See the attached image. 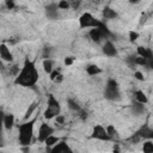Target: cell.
Wrapping results in <instances>:
<instances>
[{
  "mask_svg": "<svg viewBox=\"0 0 153 153\" xmlns=\"http://www.w3.org/2000/svg\"><path fill=\"white\" fill-rule=\"evenodd\" d=\"M56 123L57 124H63L65 123V117L62 115H57L56 116Z\"/></svg>",
  "mask_w": 153,
  "mask_h": 153,
  "instance_id": "f1b7e54d",
  "label": "cell"
},
{
  "mask_svg": "<svg viewBox=\"0 0 153 153\" xmlns=\"http://www.w3.org/2000/svg\"><path fill=\"white\" fill-rule=\"evenodd\" d=\"M131 109H133L134 114L140 115V114H142V112L145 111V105H143V104H140V103H137V102H135V103L131 105Z\"/></svg>",
  "mask_w": 153,
  "mask_h": 153,
  "instance_id": "ffe728a7",
  "label": "cell"
},
{
  "mask_svg": "<svg viewBox=\"0 0 153 153\" xmlns=\"http://www.w3.org/2000/svg\"><path fill=\"white\" fill-rule=\"evenodd\" d=\"M114 153H120V151H118V148L116 147V148H114Z\"/></svg>",
  "mask_w": 153,
  "mask_h": 153,
  "instance_id": "e575fe53",
  "label": "cell"
},
{
  "mask_svg": "<svg viewBox=\"0 0 153 153\" xmlns=\"http://www.w3.org/2000/svg\"><path fill=\"white\" fill-rule=\"evenodd\" d=\"M73 61H74L73 57H71V56H69V57H66V59H65V65H66V66H71V65L73 63Z\"/></svg>",
  "mask_w": 153,
  "mask_h": 153,
  "instance_id": "4dcf8cb0",
  "label": "cell"
},
{
  "mask_svg": "<svg viewBox=\"0 0 153 153\" xmlns=\"http://www.w3.org/2000/svg\"><path fill=\"white\" fill-rule=\"evenodd\" d=\"M103 53H104L106 56L112 57V56H116V55H117V49L115 48V45H114L112 42L108 41V42H105V44L103 45Z\"/></svg>",
  "mask_w": 153,
  "mask_h": 153,
  "instance_id": "ba28073f",
  "label": "cell"
},
{
  "mask_svg": "<svg viewBox=\"0 0 153 153\" xmlns=\"http://www.w3.org/2000/svg\"><path fill=\"white\" fill-rule=\"evenodd\" d=\"M0 57L5 61H12L13 56L6 44H0Z\"/></svg>",
  "mask_w": 153,
  "mask_h": 153,
  "instance_id": "9c48e42d",
  "label": "cell"
},
{
  "mask_svg": "<svg viewBox=\"0 0 153 153\" xmlns=\"http://www.w3.org/2000/svg\"><path fill=\"white\" fill-rule=\"evenodd\" d=\"M134 76H135V79H137V80H140V81H142V80L145 79L143 74H142L140 71H136V72L134 73Z\"/></svg>",
  "mask_w": 153,
  "mask_h": 153,
  "instance_id": "83f0119b",
  "label": "cell"
},
{
  "mask_svg": "<svg viewBox=\"0 0 153 153\" xmlns=\"http://www.w3.org/2000/svg\"><path fill=\"white\" fill-rule=\"evenodd\" d=\"M67 104H68V108L71 109V110H73V111H80V106H79V104L74 100V99H68L67 100Z\"/></svg>",
  "mask_w": 153,
  "mask_h": 153,
  "instance_id": "603a6c76",
  "label": "cell"
},
{
  "mask_svg": "<svg viewBox=\"0 0 153 153\" xmlns=\"http://www.w3.org/2000/svg\"><path fill=\"white\" fill-rule=\"evenodd\" d=\"M105 130H106V133H108V135L110 136V137H112L115 134H116V129H115V127L114 126H108L106 128H105Z\"/></svg>",
  "mask_w": 153,
  "mask_h": 153,
  "instance_id": "484cf974",
  "label": "cell"
},
{
  "mask_svg": "<svg viewBox=\"0 0 153 153\" xmlns=\"http://www.w3.org/2000/svg\"><path fill=\"white\" fill-rule=\"evenodd\" d=\"M0 114H1V112H0Z\"/></svg>",
  "mask_w": 153,
  "mask_h": 153,
  "instance_id": "8d00e7d4",
  "label": "cell"
},
{
  "mask_svg": "<svg viewBox=\"0 0 153 153\" xmlns=\"http://www.w3.org/2000/svg\"><path fill=\"white\" fill-rule=\"evenodd\" d=\"M50 153H74L66 142H57Z\"/></svg>",
  "mask_w": 153,
  "mask_h": 153,
  "instance_id": "52a82bcc",
  "label": "cell"
},
{
  "mask_svg": "<svg viewBox=\"0 0 153 153\" xmlns=\"http://www.w3.org/2000/svg\"><path fill=\"white\" fill-rule=\"evenodd\" d=\"M14 124V116L13 115H5L4 118H2V126L6 128V129H11Z\"/></svg>",
  "mask_w": 153,
  "mask_h": 153,
  "instance_id": "8fae6325",
  "label": "cell"
},
{
  "mask_svg": "<svg viewBox=\"0 0 153 153\" xmlns=\"http://www.w3.org/2000/svg\"><path fill=\"white\" fill-rule=\"evenodd\" d=\"M54 129L47 124V123H42L39 129H38V141L39 142H44L47 140V137H49L50 135H53Z\"/></svg>",
  "mask_w": 153,
  "mask_h": 153,
  "instance_id": "5b68a950",
  "label": "cell"
},
{
  "mask_svg": "<svg viewBox=\"0 0 153 153\" xmlns=\"http://www.w3.org/2000/svg\"><path fill=\"white\" fill-rule=\"evenodd\" d=\"M105 98L109 100H117L120 99V90L118 84L115 79H109L105 86Z\"/></svg>",
  "mask_w": 153,
  "mask_h": 153,
  "instance_id": "277c9868",
  "label": "cell"
},
{
  "mask_svg": "<svg viewBox=\"0 0 153 153\" xmlns=\"http://www.w3.org/2000/svg\"><path fill=\"white\" fill-rule=\"evenodd\" d=\"M47 16L50 19H55L57 17V4H50L47 7Z\"/></svg>",
  "mask_w": 153,
  "mask_h": 153,
  "instance_id": "7c38bea8",
  "label": "cell"
},
{
  "mask_svg": "<svg viewBox=\"0 0 153 153\" xmlns=\"http://www.w3.org/2000/svg\"><path fill=\"white\" fill-rule=\"evenodd\" d=\"M69 6H71V4L68 1H59L57 2V8H60V10H67V8H69Z\"/></svg>",
  "mask_w": 153,
  "mask_h": 153,
  "instance_id": "d4e9b609",
  "label": "cell"
},
{
  "mask_svg": "<svg viewBox=\"0 0 153 153\" xmlns=\"http://www.w3.org/2000/svg\"><path fill=\"white\" fill-rule=\"evenodd\" d=\"M14 6H16V4H14L12 0H7V1H6V7H7L8 10H12V8H14Z\"/></svg>",
  "mask_w": 153,
  "mask_h": 153,
  "instance_id": "f546056e",
  "label": "cell"
},
{
  "mask_svg": "<svg viewBox=\"0 0 153 153\" xmlns=\"http://www.w3.org/2000/svg\"><path fill=\"white\" fill-rule=\"evenodd\" d=\"M48 108L60 109V104H59V102L55 99V97L53 94H49V97H48Z\"/></svg>",
  "mask_w": 153,
  "mask_h": 153,
  "instance_id": "d6986e66",
  "label": "cell"
},
{
  "mask_svg": "<svg viewBox=\"0 0 153 153\" xmlns=\"http://www.w3.org/2000/svg\"><path fill=\"white\" fill-rule=\"evenodd\" d=\"M135 99H136V102L137 103H140V104H146L147 102H148V98H147V96L143 93V91H136L135 92Z\"/></svg>",
  "mask_w": 153,
  "mask_h": 153,
  "instance_id": "5bb4252c",
  "label": "cell"
},
{
  "mask_svg": "<svg viewBox=\"0 0 153 153\" xmlns=\"http://www.w3.org/2000/svg\"><path fill=\"white\" fill-rule=\"evenodd\" d=\"M2 118H4V115L0 114V131H1V128L4 127V126H2Z\"/></svg>",
  "mask_w": 153,
  "mask_h": 153,
  "instance_id": "836d02e7",
  "label": "cell"
},
{
  "mask_svg": "<svg viewBox=\"0 0 153 153\" xmlns=\"http://www.w3.org/2000/svg\"><path fill=\"white\" fill-rule=\"evenodd\" d=\"M38 80V72L35 67V63L30 60H25L23 68L19 71L14 82L22 86H26V87H31L35 86V84Z\"/></svg>",
  "mask_w": 153,
  "mask_h": 153,
  "instance_id": "6da1fadb",
  "label": "cell"
},
{
  "mask_svg": "<svg viewBox=\"0 0 153 153\" xmlns=\"http://www.w3.org/2000/svg\"><path fill=\"white\" fill-rule=\"evenodd\" d=\"M137 37H139V33H137L136 31H129V39H130L131 42L136 41Z\"/></svg>",
  "mask_w": 153,
  "mask_h": 153,
  "instance_id": "4316f807",
  "label": "cell"
},
{
  "mask_svg": "<svg viewBox=\"0 0 153 153\" xmlns=\"http://www.w3.org/2000/svg\"><path fill=\"white\" fill-rule=\"evenodd\" d=\"M60 114V109H53V108H47L45 111H44V118H53V117H56L57 115Z\"/></svg>",
  "mask_w": 153,
  "mask_h": 153,
  "instance_id": "4fadbf2b",
  "label": "cell"
},
{
  "mask_svg": "<svg viewBox=\"0 0 153 153\" xmlns=\"http://www.w3.org/2000/svg\"><path fill=\"white\" fill-rule=\"evenodd\" d=\"M36 109H37V103L36 102H33V103H31L30 104V106H29V109L26 110V112H25V116H24V118L27 121L31 116H32V114L36 111Z\"/></svg>",
  "mask_w": 153,
  "mask_h": 153,
  "instance_id": "ac0fdd59",
  "label": "cell"
},
{
  "mask_svg": "<svg viewBox=\"0 0 153 153\" xmlns=\"http://www.w3.org/2000/svg\"><path fill=\"white\" fill-rule=\"evenodd\" d=\"M104 23H102L100 20L96 19L91 13L88 12H85L84 14H81V17L79 18V25L81 29H85V27H96V29H99Z\"/></svg>",
  "mask_w": 153,
  "mask_h": 153,
  "instance_id": "3957f363",
  "label": "cell"
},
{
  "mask_svg": "<svg viewBox=\"0 0 153 153\" xmlns=\"http://www.w3.org/2000/svg\"><path fill=\"white\" fill-rule=\"evenodd\" d=\"M62 80H63V76H62V74H59V75L55 78V80H54V81H55V82H61Z\"/></svg>",
  "mask_w": 153,
  "mask_h": 153,
  "instance_id": "d6a6232c",
  "label": "cell"
},
{
  "mask_svg": "<svg viewBox=\"0 0 153 153\" xmlns=\"http://www.w3.org/2000/svg\"><path fill=\"white\" fill-rule=\"evenodd\" d=\"M134 65H139V66H147V60L143 59V57H135L134 59Z\"/></svg>",
  "mask_w": 153,
  "mask_h": 153,
  "instance_id": "cb8c5ba5",
  "label": "cell"
},
{
  "mask_svg": "<svg viewBox=\"0 0 153 153\" xmlns=\"http://www.w3.org/2000/svg\"><path fill=\"white\" fill-rule=\"evenodd\" d=\"M103 14L105 17V19H114L117 17V13L115 12V10L110 8V7H105L104 11H103Z\"/></svg>",
  "mask_w": 153,
  "mask_h": 153,
  "instance_id": "2e32d148",
  "label": "cell"
},
{
  "mask_svg": "<svg viewBox=\"0 0 153 153\" xmlns=\"http://www.w3.org/2000/svg\"><path fill=\"white\" fill-rule=\"evenodd\" d=\"M36 122V120H31V121H26L25 123L19 126V142L23 146H29L31 143L32 140V135H33V123Z\"/></svg>",
  "mask_w": 153,
  "mask_h": 153,
  "instance_id": "7a4b0ae2",
  "label": "cell"
},
{
  "mask_svg": "<svg viewBox=\"0 0 153 153\" xmlns=\"http://www.w3.org/2000/svg\"><path fill=\"white\" fill-rule=\"evenodd\" d=\"M142 151L143 153H153V142L151 140H147L146 142H143Z\"/></svg>",
  "mask_w": 153,
  "mask_h": 153,
  "instance_id": "7402d4cb",
  "label": "cell"
},
{
  "mask_svg": "<svg viewBox=\"0 0 153 153\" xmlns=\"http://www.w3.org/2000/svg\"><path fill=\"white\" fill-rule=\"evenodd\" d=\"M92 136L93 137H96V139H98V140H103V141H108V140H110L111 137L108 135V133H106V130H105V128L104 127H102V126H96L94 128H93V133H92Z\"/></svg>",
  "mask_w": 153,
  "mask_h": 153,
  "instance_id": "8992f818",
  "label": "cell"
},
{
  "mask_svg": "<svg viewBox=\"0 0 153 153\" xmlns=\"http://www.w3.org/2000/svg\"><path fill=\"white\" fill-rule=\"evenodd\" d=\"M59 74H60V73H59V71H53L49 75H50V79H51V80H55V78H56Z\"/></svg>",
  "mask_w": 153,
  "mask_h": 153,
  "instance_id": "1f68e13d",
  "label": "cell"
},
{
  "mask_svg": "<svg viewBox=\"0 0 153 153\" xmlns=\"http://www.w3.org/2000/svg\"><path fill=\"white\" fill-rule=\"evenodd\" d=\"M0 146H1V143H0Z\"/></svg>",
  "mask_w": 153,
  "mask_h": 153,
  "instance_id": "d590c367",
  "label": "cell"
},
{
  "mask_svg": "<svg viewBox=\"0 0 153 153\" xmlns=\"http://www.w3.org/2000/svg\"><path fill=\"white\" fill-rule=\"evenodd\" d=\"M43 69L48 74H50L54 71V68H53V61L50 59H44V61H43Z\"/></svg>",
  "mask_w": 153,
  "mask_h": 153,
  "instance_id": "e0dca14e",
  "label": "cell"
},
{
  "mask_svg": "<svg viewBox=\"0 0 153 153\" xmlns=\"http://www.w3.org/2000/svg\"><path fill=\"white\" fill-rule=\"evenodd\" d=\"M59 141H60L59 137H56V136H54V135H50L49 137H47V140L44 141V143L47 145V147H51V146H55Z\"/></svg>",
  "mask_w": 153,
  "mask_h": 153,
  "instance_id": "44dd1931",
  "label": "cell"
},
{
  "mask_svg": "<svg viewBox=\"0 0 153 153\" xmlns=\"http://www.w3.org/2000/svg\"><path fill=\"white\" fill-rule=\"evenodd\" d=\"M88 35H90V38H91L93 42H99V41H100V38L103 37L102 31H100L99 29H96V27L91 29V30H90V32H88Z\"/></svg>",
  "mask_w": 153,
  "mask_h": 153,
  "instance_id": "30bf717a",
  "label": "cell"
},
{
  "mask_svg": "<svg viewBox=\"0 0 153 153\" xmlns=\"http://www.w3.org/2000/svg\"><path fill=\"white\" fill-rule=\"evenodd\" d=\"M100 72H102V69H100L98 66H96V65H90V66L86 67V73H87L88 75H97V74H99Z\"/></svg>",
  "mask_w": 153,
  "mask_h": 153,
  "instance_id": "9a60e30c",
  "label": "cell"
}]
</instances>
